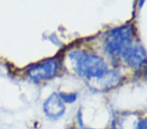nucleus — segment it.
Segmentation results:
<instances>
[{"mask_svg": "<svg viewBox=\"0 0 147 129\" xmlns=\"http://www.w3.org/2000/svg\"><path fill=\"white\" fill-rule=\"evenodd\" d=\"M123 59L128 66L134 69H139L147 61V53L140 45L130 47L122 53Z\"/></svg>", "mask_w": 147, "mask_h": 129, "instance_id": "20e7f679", "label": "nucleus"}, {"mask_svg": "<svg viewBox=\"0 0 147 129\" xmlns=\"http://www.w3.org/2000/svg\"><path fill=\"white\" fill-rule=\"evenodd\" d=\"M133 36V28L131 25H123L110 30L106 34L104 47L111 57L122 55L128 47H131Z\"/></svg>", "mask_w": 147, "mask_h": 129, "instance_id": "f03ea898", "label": "nucleus"}, {"mask_svg": "<svg viewBox=\"0 0 147 129\" xmlns=\"http://www.w3.org/2000/svg\"><path fill=\"white\" fill-rule=\"evenodd\" d=\"M69 59L73 63L77 74L82 77L99 80L108 73V66L104 59L97 55L74 51L69 53Z\"/></svg>", "mask_w": 147, "mask_h": 129, "instance_id": "f257e3e1", "label": "nucleus"}, {"mask_svg": "<svg viewBox=\"0 0 147 129\" xmlns=\"http://www.w3.org/2000/svg\"><path fill=\"white\" fill-rule=\"evenodd\" d=\"M59 98L63 100V102L73 103L77 100V94H65V93H59Z\"/></svg>", "mask_w": 147, "mask_h": 129, "instance_id": "423d86ee", "label": "nucleus"}, {"mask_svg": "<svg viewBox=\"0 0 147 129\" xmlns=\"http://www.w3.org/2000/svg\"><path fill=\"white\" fill-rule=\"evenodd\" d=\"M137 129H147V118L140 121L137 125Z\"/></svg>", "mask_w": 147, "mask_h": 129, "instance_id": "0eeeda50", "label": "nucleus"}, {"mask_svg": "<svg viewBox=\"0 0 147 129\" xmlns=\"http://www.w3.org/2000/svg\"><path fill=\"white\" fill-rule=\"evenodd\" d=\"M45 113L51 120H57L65 112V106L63 100L59 98V94L53 93L43 103Z\"/></svg>", "mask_w": 147, "mask_h": 129, "instance_id": "39448f33", "label": "nucleus"}, {"mask_svg": "<svg viewBox=\"0 0 147 129\" xmlns=\"http://www.w3.org/2000/svg\"><path fill=\"white\" fill-rule=\"evenodd\" d=\"M113 129H114V128H113Z\"/></svg>", "mask_w": 147, "mask_h": 129, "instance_id": "6e6552de", "label": "nucleus"}, {"mask_svg": "<svg viewBox=\"0 0 147 129\" xmlns=\"http://www.w3.org/2000/svg\"><path fill=\"white\" fill-rule=\"evenodd\" d=\"M57 70L59 61H57V59H49L31 67L27 71V75L33 82H41L55 77Z\"/></svg>", "mask_w": 147, "mask_h": 129, "instance_id": "7ed1b4c3", "label": "nucleus"}]
</instances>
